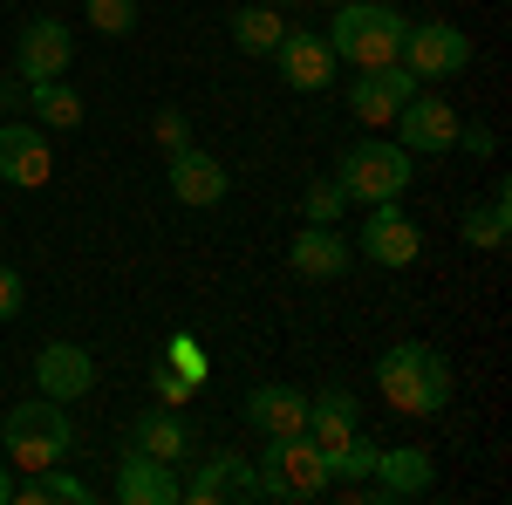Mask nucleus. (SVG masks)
Instances as JSON below:
<instances>
[{
  "instance_id": "nucleus-23",
  "label": "nucleus",
  "mask_w": 512,
  "mask_h": 505,
  "mask_svg": "<svg viewBox=\"0 0 512 505\" xmlns=\"http://www.w3.org/2000/svg\"><path fill=\"white\" fill-rule=\"evenodd\" d=\"M28 110H35L41 130H76L82 123V96L69 76H48V82H28Z\"/></svg>"
},
{
  "instance_id": "nucleus-37",
  "label": "nucleus",
  "mask_w": 512,
  "mask_h": 505,
  "mask_svg": "<svg viewBox=\"0 0 512 505\" xmlns=\"http://www.w3.org/2000/svg\"><path fill=\"white\" fill-rule=\"evenodd\" d=\"M274 7H294V0H274Z\"/></svg>"
},
{
  "instance_id": "nucleus-2",
  "label": "nucleus",
  "mask_w": 512,
  "mask_h": 505,
  "mask_svg": "<svg viewBox=\"0 0 512 505\" xmlns=\"http://www.w3.org/2000/svg\"><path fill=\"white\" fill-rule=\"evenodd\" d=\"M403 28L410 21L396 14V0H342L335 21H328V48H335L342 69H383L403 48Z\"/></svg>"
},
{
  "instance_id": "nucleus-12",
  "label": "nucleus",
  "mask_w": 512,
  "mask_h": 505,
  "mask_svg": "<svg viewBox=\"0 0 512 505\" xmlns=\"http://www.w3.org/2000/svg\"><path fill=\"white\" fill-rule=\"evenodd\" d=\"M410 89H417V76L403 69V62H383V69H355L349 76V110L369 130H390V117L410 103Z\"/></svg>"
},
{
  "instance_id": "nucleus-20",
  "label": "nucleus",
  "mask_w": 512,
  "mask_h": 505,
  "mask_svg": "<svg viewBox=\"0 0 512 505\" xmlns=\"http://www.w3.org/2000/svg\"><path fill=\"white\" fill-rule=\"evenodd\" d=\"M458 233H465V246H478V253H499V246L512 239V192L506 185H492L478 205H465Z\"/></svg>"
},
{
  "instance_id": "nucleus-10",
  "label": "nucleus",
  "mask_w": 512,
  "mask_h": 505,
  "mask_svg": "<svg viewBox=\"0 0 512 505\" xmlns=\"http://www.w3.org/2000/svg\"><path fill=\"white\" fill-rule=\"evenodd\" d=\"M69 62H76V35H69V21H55V14H35L21 41H14V76L21 82H48V76H69Z\"/></svg>"
},
{
  "instance_id": "nucleus-30",
  "label": "nucleus",
  "mask_w": 512,
  "mask_h": 505,
  "mask_svg": "<svg viewBox=\"0 0 512 505\" xmlns=\"http://www.w3.org/2000/svg\"><path fill=\"white\" fill-rule=\"evenodd\" d=\"M151 137H158L164 151H185V144H192V117H185V110H158Z\"/></svg>"
},
{
  "instance_id": "nucleus-27",
  "label": "nucleus",
  "mask_w": 512,
  "mask_h": 505,
  "mask_svg": "<svg viewBox=\"0 0 512 505\" xmlns=\"http://www.w3.org/2000/svg\"><path fill=\"white\" fill-rule=\"evenodd\" d=\"M82 21L96 28V35H130L137 28V0H82Z\"/></svg>"
},
{
  "instance_id": "nucleus-14",
  "label": "nucleus",
  "mask_w": 512,
  "mask_h": 505,
  "mask_svg": "<svg viewBox=\"0 0 512 505\" xmlns=\"http://www.w3.org/2000/svg\"><path fill=\"white\" fill-rule=\"evenodd\" d=\"M164 185H171V198L178 205H226V192H233V178H226V164L212 151H198V144H185V151H171V171H164Z\"/></svg>"
},
{
  "instance_id": "nucleus-29",
  "label": "nucleus",
  "mask_w": 512,
  "mask_h": 505,
  "mask_svg": "<svg viewBox=\"0 0 512 505\" xmlns=\"http://www.w3.org/2000/svg\"><path fill=\"white\" fill-rule=\"evenodd\" d=\"M164 362H171L178 376H192V383H205V369H212L205 349H198V335H171V342H164Z\"/></svg>"
},
{
  "instance_id": "nucleus-22",
  "label": "nucleus",
  "mask_w": 512,
  "mask_h": 505,
  "mask_svg": "<svg viewBox=\"0 0 512 505\" xmlns=\"http://www.w3.org/2000/svg\"><path fill=\"white\" fill-rule=\"evenodd\" d=\"M301 430L328 451V444H342V437L362 430V410H355L349 389H321V396H308V424H301Z\"/></svg>"
},
{
  "instance_id": "nucleus-9",
  "label": "nucleus",
  "mask_w": 512,
  "mask_h": 505,
  "mask_svg": "<svg viewBox=\"0 0 512 505\" xmlns=\"http://www.w3.org/2000/svg\"><path fill=\"white\" fill-rule=\"evenodd\" d=\"M178 499H192V505L260 499V465H253V458H239V451H212V458H198L192 478H178Z\"/></svg>"
},
{
  "instance_id": "nucleus-5",
  "label": "nucleus",
  "mask_w": 512,
  "mask_h": 505,
  "mask_svg": "<svg viewBox=\"0 0 512 505\" xmlns=\"http://www.w3.org/2000/svg\"><path fill=\"white\" fill-rule=\"evenodd\" d=\"M335 185L349 192V205H383V198L410 192V151L403 144H383V137H362L342 151V171Z\"/></svg>"
},
{
  "instance_id": "nucleus-35",
  "label": "nucleus",
  "mask_w": 512,
  "mask_h": 505,
  "mask_svg": "<svg viewBox=\"0 0 512 505\" xmlns=\"http://www.w3.org/2000/svg\"><path fill=\"white\" fill-rule=\"evenodd\" d=\"M14 499V478H7V451H0V505Z\"/></svg>"
},
{
  "instance_id": "nucleus-18",
  "label": "nucleus",
  "mask_w": 512,
  "mask_h": 505,
  "mask_svg": "<svg viewBox=\"0 0 512 505\" xmlns=\"http://www.w3.org/2000/svg\"><path fill=\"white\" fill-rule=\"evenodd\" d=\"M117 499L123 505H178V465H164L151 451H130L117 471Z\"/></svg>"
},
{
  "instance_id": "nucleus-4",
  "label": "nucleus",
  "mask_w": 512,
  "mask_h": 505,
  "mask_svg": "<svg viewBox=\"0 0 512 505\" xmlns=\"http://www.w3.org/2000/svg\"><path fill=\"white\" fill-rule=\"evenodd\" d=\"M260 465V499H321L328 492V465H321V444L308 430H287V437H267V451L253 458Z\"/></svg>"
},
{
  "instance_id": "nucleus-11",
  "label": "nucleus",
  "mask_w": 512,
  "mask_h": 505,
  "mask_svg": "<svg viewBox=\"0 0 512 505\" xmlns=\"http://www.w3.org/2000/svg\"><path fill=\"white\" fill-rule=\"evenodd\" d=\"M274 62H280V82L301 89V96H321V89H335V76H342L328 35H308V28H287L280 48H274Z\"/></svg>"
},
{
  "instance_id": "nucleus-7",
  "label": "nucleus",
  "mask_w": 512,
  "mask_h": 505,
  "mask_svg": "<svg viewBox=\"0 0 512 505\" xmlns=\"http://www.w3.org/2000/svg\"><path fill=\"white\" fill-rule=\"evenodd\" d=\"M396 144L410 157H444L451 144H458V110L444 103V96H424V89H410V103L390 117Z\"/></svg>"
},
{
  "instance_id": "nucleus-33",
  "label": "nucleus",
  "mask_w": 512,
  "mask_h": 505,
  "mask_svg": "<svg viewBox=\"0 0 512 505\" xmlns=\"http://www.w3.org/2000/svg\"><path fill=\"white\" fill-rule=\"evenodd\" d=\"M21 301H28V294H21V273L0 267V321H14V314H21Z\"/></svg>"
},
{
  "instance_id": "nucleus-34",
  "label": "nucleus",
  "mask_w": 512,
  "mask_h": 505,
  "mask_svg": "<svg viewBox=\"0 0 512 505\" xmlns=\"http://www.w3.org/2000/svg\"><path fill=\"white\" fill-rule=\"evenodd\" d=\"M14 103H28V82H21V76L0 82V110H14Z\"/></svg>"
},
{
  "instance_id": "nucleus-6",
  "label": "nucleus",
  "mask_w": 512,
  "mask_h": 505,
  "mask_svg": "<svg viewBox=\"0 0 512 505\" xmlns=\"http://www.w3.org/2000/svg\"><path fill=\"white\" fill-rule=\"evenodd\" d=\"M396 62H403L417 82H451V76L472 69V35L451 28V21H417V28H403Z\"/></svg>"
},
{
  "instance_id": "nucleus-3",
  "label": "nucleus",
  "mask_w": 512,
  "mask_h": 505,
  "mask_svg": "<svg viewBox=\"0 0 512 505\" xmlns=\"http://www.w3.org/2000/svg\"><path fill=\"white\" fill-rule=\"evenodd\" d=\"M69 444H76V424H69V410H62L55 396H41V403H14L7 424H0V451H7V465H21V471L62 465Z\"/></svg>"
},
{
  "instance_id": "nucleus-21",
  "label": "nucleus",
  "mask_w": 512,
  "mask_h": 505,
  "mask_svg": "<svg viewBox=\"0 0 512 505\" xmlns=\"http://www.w3.org/2000/svg\"><path fill=\"white\" fill-rule=\"evenodd\" d=\"M137 451H151L164 465H185V458H192V424H185L171 403H158V410L137 417Z\"/></svg>"
},
{
  "instance_id": "nucleus-36",
  "label": "nucleus",
  "mask_w": 512,
  "mask_h": 505,
  "mask_svg": "<svg viewBox=\"0 0 512 505\" xmlns=\"http://www.w3.org/2000/svg\"><path fill=\"white\" fill-rule=\"evenodd\" d=\"M321 7H342V0H321Z\"/></svg>"
},
{
  "instance_id": "nucleus-31",
  "label": "nucleus",
  "mask_w": 512,
  "mask_h": 505,
  "mask_svg": "<svg viewBox=\"0 0 512 505\" xmlns=\"http://www.w3.org/2000/svg\"><path fill=\"white\" fill-rule=\"evenodd\" d=\"M151 389H158V403H171V410H185V403H192V376H178V369H171V362H164L158 376H151Z\"/></svg>"
},
{
  "instance_id": "nucleus-28",
  "label": "nucleus",
  "mask_w": 512,
  "mask_h": 505,
  "mask_svg": "<svg viewBox=\"0 0 512 505\" xmlns=\"http://www.w3.org/2000/svg\"><path fill=\"white\" fill-rule=\"evenodd\" d=\"M301 205H308V226H335V219H342V212H349V192H342V185H335V178H315V185H308V198H301Z\"/></svg>"
},
{
  "instance_id": "nucleus-32",
  "label": "nucleus",
  "mask_w": 512,
  "mask_h": 505,
  "mask_svg": "<svg viewBox=\"0 0 512 505\" xmlns=\"http://www.w3.org/2000/svg\"><path fill=\"white\" fill-rule=\"evenodd\" d=\"M451 151H465V157H492V151H499V137H492L485 123H458V144H451Z\"/></svg>"
},
{
  "instance_id": "nucleus-17",
  "label": "nucleus",
  "mask_w": 512,
  "mask_h": 505,
  "mask_svg": "<svg viewBox=\"0 0 512 505\" xmlns=\"http://www.w3.org/2000/svg\"><path fill=\"white\" fill-rule=\"evenodd\" d=\"M239 417L260 430V437H287V430L308 424V389H287V383H267V389H246Z\"/></svg>"
},
{
  "instance_id": "nucleus-13",
  "label": "nucleus",
  "mask_w": 512,
  "mask_h": 505,
  "mask_svg": "<svg viewBox=\"0 0 512 505\" xmlns=\"http://www.w3.org/2000/svg\"><path fill=\"white\" fill-rule=\"evenodd\" d=\"M48 171H55V151H48V130L35 117H14L0 123V178L7 185H48Z\"/></svg>"
},
{
  "instance_id": "nucleus-1",
  "label": "nucleus",
  "mask_w": 512,
  "mask_h": 505,
  "mask_svg": "<svg viewBox=\"0 0 512 505\" xmlns=\"http://www.w3.org/2000/svg\"><path fill=\"white\" fill-rule=\"evenodd\" d=\"M376 389L396 417H437L451 403V362L424 342H396L376 355Z\"/></svg>"
},
{
  "instance_id": "nucleus-8",
  "label": "nucleus",
  "mask_w": 512,
  "mask_h": 505,
  "mask_svg": "<svg viewBox=\"0 0 512 505\" xmlns=\"http://www.w3.org/2000/svg\"><path fill=\"white\" fill-rule=\"evenodd\" d=\"M417 253H424V226L403 212V198L369 205V219H362V260H376V267H417Z\"/></svg>"
},
{
  "instance_id": "nucleus-19",
  "label": "nucleus",
  "mask_w": 512,
  "mask_h": 505,
  "mask_svg": "<svg viewBox=\"0 0 512 505\" xmlns=\"http://www.w3.org/2000/svg\"><path fill=\"white\" fill-rule=\"evenodd\" d=\"M376 492L383 499H417V492H431V451H417V444H396V451H376Z\"/></svg>"
},
{
  "instance_id": "nucleus-25",
  "label": "nucleus",
  "mask_w": 512,
  "mask_h": 505,
  "mask_svg": "<svg viewBox=\"0 0 512 505\" xmlns=\"http://www.w3.org/2000/svg\"><path fill=\"white\" fill-rule=\"evenodd\" d=\"M280 35H287V21H280L274 0H260V7H239V14H233V48H239V55H274Z\"/></svg>"
},
{
  "instance_id": "nucleus-16",
  "label": "nucleus",
  "mask_w": 512,
  "mask_h": 505,
  "mask_svg": "<svg viewBox=\"0 0 512 505\" xmlns=\"http://www.w3.org/2000/svg\"><path fill=\"white\" fill-rule=\"evenodd\" d=\"M287 267L301 280H342L355 267V239L342 226H301V239L287 246Z\"/></svg>"
},
{
  "instance_id": "nucleus-24",
  "label": "nucleus",
  "mask_w": 512,
  "mask_h": 505,
  "mask_svg": "<svg viewBox=\"0 0 512 505\" xmlns=\"http://www.w3.org/2000/svg\"><path fill=\"white\" fill-rule=\"evenodd\" d=\"M14 499L21 505H89V478H76V471H62V465H41L14 485Z\"/></svg>"
},
{
  "instance_id": "nucleus-15",
  "label": "nucleus",
  "mask_w": 512,
  "mask_h": 505,
  "mask_svg": "<svg viewBox=\"0 0 512 505\" xmlns=\"http://www.w3.org/2000/svg\"><path fill=\"white\" fill-rule=\"evenodd\" d=\"M35 389L41 396H55V403H82L89 389H96V362L82 342H48L35 355Z\"/></svg>"
},
{
  "instance_id": "nucleus-26",
  "label": "nucleus",
  "mask_w": 512,
  "mask_h": 505,
  "mask_svg": "<svg viewBox=\"0 0 512 505\" xmlns=\"http://www.w3.org/2000/svg\"><path fill=\"white\" fill-rule=\"evenodd\" d=\"M321 465H328V485H362V478L376 471V444L355 430V437H342V444L321 451Z\"/></svg>"
}]
</instances>
